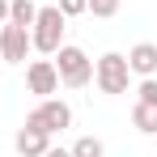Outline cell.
Listing matches in <instances>:
<instances>
[{
	"mask_svg": "<svg viewBox=\"0 0 157 157\" xmlns=\"http://www.w3.org/2000/svg\"><path fill=\"white\" fill-rule=\"evenodd\" d=\"M9 21V0H0V26Z\"/></svg>",
	"mask_w": 157,
	"mask_h": 157,
	"instance_id": "obj_16",
	"label": "cell"
},
{
	"mask_svg": "<svg viewBox=\"0 0 157 157\" xmlns=\"http://www.w3.org/2000/svg\"><path fill=\"white\" fill-rule=\"evenodd\" d=\"M94 81L102 94H128V81H132V68H128V55L123 51H106L98 64H94Z\"/></svg>",
	"mask_w": 157,
	"mask_h": 157,
	"instance_id": "obj_3",
	"label": "cell"
},
{
	"mask_svg": "<svg viewBox=\"0 0 157 157\" xmlns=\"http://www.w3.org/2000/svg\"><path fill=\"white\" fill-rule=\"evenodd\" d=\"M51 59H55V72H59V85L81 89V85H89V81H94V59L81 51V47H72V43H64Z\"/></svg>",
	"mask_w": 157,
	"mask_h": 157,
	"instance_id": "obj_2",
	"label": "cell"
},
{
	"mask_svg": "<svg viewBox=\"0 0 157 157\" xmlns=\"http://www.w3.org/2000/svg\"><path fill=\"white\" fill-rule=\"evenodd\" d=\"M13 149H17V153L21 157H43L47 153V149H51V136H47V132H38V128H21L17 132V140H13Z\"/></svg>",
	"mask_w": 157,
	"mask_h": 157,
	"instance_id": "obj_8",
	"label": "cell"
},
{
	"mask_svg": "<svg viewBox=\"0 0 157 157\" xmlns=\"http://www.w3.org/2000/svg\"><path fill=\"white\" fill-rule=\"evenodd\" d=\"M132 77H157V43H136L128 51Z\"/></svg>",
	"mask_w": 157,
	"mask_h": 157,
	"instance_id": "obj_7",
	"label": "cell"
},
{
	"mask_svg": "<svg viewBox=\"0 0 157 157\" xmlns=\"http://www.w3.org/2000/svg\"><path fill=\"white\" fill-rule=\"evenodd\" d=\"M55 9L64 17H81V13H89V0H55Z\"/></svg>",
	"mask_w": 157,
	"mask_h": 157,
	"instance_id": "obj_13",
	"label": "cell"
},
{
	"mask_svg": "<svg viewBox=\"0 0 157 157\" xmlns=\"http://www.w3.org/2000/svg\"><path fill=\"white\" fill-rule=\"evenodd\" d=\"M140 98L136 102H149V106H157V77H140V89H136Z\"/></svg>",
	"mask_w": 157,
	"mask_h": 157,
	"instance_id": "obj_12",
	"label": "cell"
},
{
	"mask_svg": "<svg viewBox=\"0 0 157 157\" xmlns=\"http://www.w3.org/2000/svg\"><path fill=\"white\" fill-rule=\"evenodd\" d=\"M89 13L94 17H115L119 13V0H89Z\"/></svg>",
	"mask_w": 157,
	"mask_h": 157,
	"instance_id": "obj_14",
	"label": "cell"
},
{
	"mask_svg": "<svg viewBox=\"0 0 157 157\" xmlns=\"http://www.w3.org/2000/svg\"><path fill=\"white\" fill-rule=\"evenodd\" d=\"M43 157H72V149H55V144H51V149H47Z\"/></svg>",
	"mask_w": 157,
	"mask_h": 157,
	"instance_id": "obj_15",
	"label": "cell"
},
{
	"mask_svg": "<svg viewBox=\"0 0 157 157\" xmlns=\"http://www.w3.org/2000/svg\"><path fill=\"white\" fill-rule=\"evenodd\" d=\"M30 51H34L30 47V30L17 26V21H4L0 26V59L4 64H26Z\"/></svg>",
	"mask_w": 157,
	"mask_h": 157,
	"instance_id": "obj_5",
	"label": "cell"
},
{
	"mask_svg": "<svg viewBox=\"0 0 157 157\" xmlns=\"http://www.w3.org/2000/svg\"><path fill=\"white\" fill-rule=\"evenodd\" d=\"M64 13L55 9V4H38V13H34V26H30V47L43 55H55L64 47Z\"/></svg>",
	"mask_w": 157,
	"mask_h": 157,
	"instance_id": "obj_1",
	"label": "cell"
},
{
	"mask_svg": "<svg viewBox=\"0 0 157 157\" xmlns=\"http://www.w3.org/2000/svg\"><path fill=\"white\" fill-rule=\"evenodd\" d=\"M34 13H38V4L34 0H9V21H17V26H34Z\"/></svg>",
	"mask_w": 157,
	"mask_h": 157,
	"instance_id": "obj_10",
	"label": "cell"
},
{
	"mask_svg": "<svg viewBox=\"0 0 157 157\" xmlns=\"http://www.w3.org/2000/svg\"><path fill=\"white\" fill-rule=\"evenodd\" d=\"M26 85H30V94H38V98L59 94V72H55V59H30V64H26Z\"/></svg>",
	"mask_w": 157,
	"mask_h": 157,
	"instance_id": "obj_6",
	"label": "cell"
},
{
	"mask_svg": "<svg viewBox=\"0 0 157 157\" xmlns=\"http://www.w3.org/2000/svg\"><path fill=\"white\" fill-rule=\"evenodd\" d=\"M132 123H136V132H144V136H157V106L136 102L132 106Z\"/></svg>",
	"mask_w": 157,
	"mask_h": 157,
	"instance_id": "obj_9",
	"label": "cell"
},
{
	"mask_svg": "<svg viewBox=\"0 0 157 157\" xmlns=\"http://www.w3.org/2000/svg\"><path fill=\"white\" fill-rule=\"evenodd\" d=\"M26 123L38 128V132H47V136H55V132L72 128V106L64 102V98H43V102L26 115Z\"/></svg>",
	"mask_w": 157,
	"mask_h": 157,
	"instance_id": "obj_4",
	"label": "cell"
},
{
	"mask_svg": "<svg viewBox=\"0 0 157 157\" xmlns=\"http://www.w3.org/2000/svg\"><path fill=\"white\" fill-rule=\"evenodd\" d=\"M72 157H106V144L98 136H81L77 144H72Z\"/></svg>",
	"mask_w": 157,
	"mask_h": 157,
	"instance_id": "obj_11",
	"label": "cell"
}]
</instances>
